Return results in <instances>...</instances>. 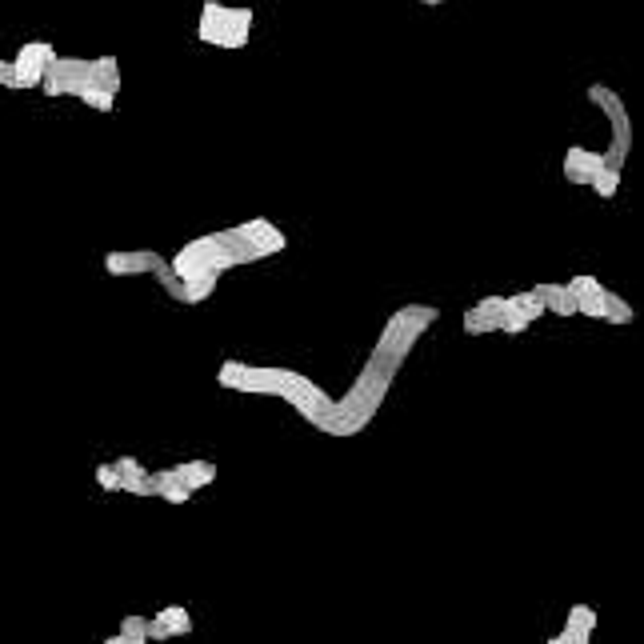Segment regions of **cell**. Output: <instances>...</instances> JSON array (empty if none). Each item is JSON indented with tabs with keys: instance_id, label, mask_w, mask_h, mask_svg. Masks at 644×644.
Wrapping results in <instances>:
<instances>
[{
	"instance_id": "obj_1",
	"label": "cell",
	"mask_w": 644,
	"mask_h": 644,
	"mask_svg": "<svg viewBox=\"0 0 644 644\" xmlns=\"http://www.w3.org/2000/svg\"><path fill=\"white\" fill-rule=\"evenodd\" d=\"M284 248H288V236L268 216H252L244 224L204 232V236L180 244V252L168 260L180 280V304H204L228 268L268 260Z\"/></svg>"
},
{
	"instance_id": "obj_2",
	"label": "cell",
	"mask_w": 644,
	"mask_h": 644,
	"mask_svg": "<svg viewBox=\"0 0 644 644\" xmlns=\"http://www.w3.org/2000/svg\"><path fill=\"white\" fill-rule=\"evenodd\" d=\"M216 384L228 392H256V396H280L288 400L312 428L324 432L328 412H332V396L308 380L304 372L280 368V364H248V360H224L216 368Z\"/></svg>"
},
{
	"instance_id": "obj_3",
	"label": "cell",
	"mask_w": 644,
	"mask_h": 644,
	"mask_svg": "<svg viewBox=\"0 0 644 644\" xmlns=\"http://www.w3.org/2000/svg\"><path fill=\"white\" fill-rule=\"evenodd\" d=\"M392 380H396V372H388V368H380V364L364 360V368L356 372L352 388H348L344 396H332V412H328L324 432H328V436H340V440H344V436L364 432V428L372 424L376 408L384 404V396H388Z\"/></svg>"
},
{
	"instance_id": "obj_4",
	"label": "cell",
	"mask_w": 644,
	"mask_h": 644,
	"mask_svg": "<svg viewBox=\"0 0 644 644\" xmlns=\"http://www.w3.org/2000/svg\"><path fill=\"white\" fill-rule=\"evenodd\" d=\"M88 88H104V92H120V60L116 56H52V64L44 68L40 92L44 96H84Z\"/></svg>"
},
{
	"instance_id": "obj_5",
	"label": "cell",
	"mask_w": 644,
	"mask_h": 644,
	"mask_svg": "<svg viewBox=\"0 0 644 644\" xmlns=\"http://www.w3.org/2000/svg\"><path fill=\"white\" fill-rule=\"evenodd\" d=\"M436 320H440V308H436V304H404V308H396V312L384 320V328H380V336H376L368 360L380 364V368H388V372H400V364L408 360V352L416 348V340H420Z\"/></svg>"
},
{
	"instance_id": "obj_6",
	"label": "cell",
	"mask_w": 644,
	"mask_h": 644,
	"mask_svg": "<svg viewBox=\"0 0 644 644\" xmlns=\"http://www.w3.org/2000/svg\"><path fill=\"white\" fill-rule=\"evenodd\" d=\"M256 12L240 8V4H220V0H204L200 4V20H196V36L212 48H244L248 32H252Z\"/></svg>"
},
{
	"instance_id": "obj_7",
	"label": "cell",
	"mask_w": 644,
	"mask_h": 644,
	"mask_svg": "<svg viewBox=\"0 0 644 644\" xmlns=\"http://www.w3.org/2000/svg\"><path fill=\"white\" fill-rule=\"evenodd\" d=\"M588 100L604 112V120L612 128V140L604 148V164H612V168L624 172V156L632 152V116L624 108V96L616 88H608V84H588Z\"/></svg>"
},
{
	"instance_id": "obj_8",
	"label": "cell",
	"mask_w": 644,
	"mask_h": 644,
	"mask_svg": "<svg viewBox=\"0 0 644 644\" xmlns=\"http://www.w3.org/2000/svg\"><path fill=\"white\" fill-rule=\"evenodd\" d=\"M52 56H56V48L48 44V40H28V44H20V52L12 56V80H8V88H40V80H44V68L52 64Z\"/></svg>"
},
{
	"instance_id": "obj_9",
	"label": "cell",
	"mask_w": 644,
	"mask_h": 644,
	"mask_svg": "<svg viewBox=\"0 0 644 644\" xmlns=\"http://www.w3.org/2000/svg\"><path fill=\"white\" fill-rule=\"evenodd\" d=\"M160 260L164 256L156 248H112V252H104V272L108 276H144Z\"/></svg>"
},
{
	"instance_id": "obj_10",
	"label": "cell",
	"mask_w": 644,
	"mask_h": 644,
	"mask_svg": "<svg viewBox=\"0 0 644 644\" xmlns=\"http://www.w3.org/2000/svg\"><path fill=\"white\" fill-rule=\"evenodd\" d=\"M600 616L592 604H572L568 616H564V628L556 636H548L544 644H592V632H596Z\"/></svg>"
},
{
	"instance_id": "obj_11",
	"label": "cell",
	"mask_w": 644,
	"mask_h": 644,
	"mask_svg": "<svg viewBox=\"0 0 644 644\" xmlns=\"http://www.w3.org/2000/svg\"><path fill=\"white\" fill-rule=\"evenodd\" d=\"M600 168H604V152H592V148H580V144L564 148V180H568V184L588 188L592 176H596Z\"/></svg>"
},
{
	"instance_id": "obj_12",
	"label": "cell",
	"mask_w": 644,
	"mask_h": 644,
	"mask_svg": "<svg viewBox=\"0 0 644 644\" xmlns=\"http://www.w3.org/2000/svg\"><path fill=\"white\" fill-rule=\"evenodd\" d=\"M500 316H504V296H484V300H476V304H472V308L464 312L460 328H464L468 336L500 332Z\"/></svg>"
},
{
	"instance_id": "obj_13",
	"label": "cell",
	"mask_w": 644,
	"mask_h": 644,
	"mask_svg": "<svg viewBox=\"0 0 644 644\" xmlns=\"http://www.w3.org/2000/svg\"><path fill=\"white\" fill-rule=\"evenodd\" d=\"M568 292H572V300H576V316L600 320V308H604L608 288H604L596 276H572V280H568Z\"/></svg>"
},
{
	"instance_id": "obj_14",
	"label": "cell",
	"mask_w": 644,
	"mask_h": 644,
	"mask_svg": "<svg viewBox=\"0 0 644 644\" xmlns=\"http://www.w3.org/2000/svg\"><path fill=\"white\" fill-rule=\"evenodd\" d=\"M192 632V616L184 604H168L148 620V640H172V636H188Z\"/></svg>"
},
{
	"instance_id": "obj_15",
	"label": "cell",
	"mask_w": 644,
	"mask_h": 644,
	"mask_svg": "<svg viewBox=\"0 0 644 644\" xmlns=\"http://www.w3.org/2000/svg\"><path fill=\"white\" fill-rule=\"evenodd\" d=\"M116 472H120V492H132V496H152V484H148V468L136 460V456H120L112 460Z\"/></svg>"
},
{
	"instance_id": "obj_16",
	"label": "cell",
	"mask_w": 644,
	"mask_h": 644,
	"mask_svg": "<svg viewBox=\"0 0 644 644\" xmlns=\"http://www.w3.org/2000/svg\"><path fill=\"white\" fill-rule=\"evenodd\" d=\"M148 484H152V496H160V500H168V504H184V500H192V492H188V484L176 476V468L148 472Z\"/></svg>"
},
{
	"instance_id": "obj_17",
	"label": "cell",
	"mask_w": 644,
	"mask_h": 644,
	"mask_svg": "<svg viewBox=\"0 0 644 644\" xmlns=\"http://www.w3.org/2000/svg\"><path fill=\"white\" fill-rule=\"evenodd\" d=\"M540 300H544V312H556V316H576V300L568 292V284H556V280H544L536 284Z\"/></svg>"
},
{
	"instance_id": "obj_18",
	"label": "cell",
	"mask_w": 644,
	"mask_h": 644,
	"mask_svg": "<svg viewBox=\"0 0 644 644\" xmlns=\"http://www.w3.org/2000/svg\"><path fill=\"white\" fill-rule=\"evenodd\" d=\"M172 468L188 484V492H200V488H208L216 480V464L212 460H184V464H172Z\"/></svg>"
},
{
	"instance_id": "obj_19",
	"label": "cell",
	"mask_w": 644,
	"mask_h": 644,
	"mask_svg": "<svg viewBox=\"0 0 644 644\" xmlns=\"http://www.w3.org/2000/svg\"><path fill=\"white\" fill-rule=\"evenodd\" d=\"M600 320H604V324H632V320H636V312H632V304H628L624 296H616V292L608 288L604 308H600Z\"/></svg>"
},
{
	"instance_id": "obj_20",
	"label": "cell",
	"mask_w": 644,
	"mask_h": 644,
	"mask_svg": "<svg viewBox=\"0 0 644 644\" xmlns=\"http://www.w3.org/2000/svg\"><path fill=\"white\" fill-rule=\"evenodd\" d=\"M532 328V316L512 300V296H504V316H500V332H512V336H520V332H528Z\"/></svg>"
},
{
	"instance_id": "obj_21",
	"label": "cell",
	"mask_w": 644,
	"mask_h": 644,
	"mask_svg": "<svg viewBox=\"0 0 644 644\" xmlns=\"http://www.w3.org/2000/svg\"><path fill=\"white\" fill-rule=\"evenodd\" d=\"M600 200H612L616 192H620V168H612V164H604L596 176H592V184H588Z\"/></svg>"
},
{
	"instance_id": "obj_22",
	"label": "cell",
	"mask_w": 644,
	"mask_h": 644,
	"mask_svg": "<svg viewBox=\"0 0 644 644\" xmlns=\"http://www.w3.org/2000/svg\"><path fill=\"white\" fill-rule=\"evenodd\" d=\"M512 300L532 316V320H540L544 316V300H540V292L536 288H524V292H512Z\"/></svg>"
},
{
	"instance_id": "obj_23",
	"label": "cell",
	"mask_w": 644,
	"mask_h": 644,
	"mask_svg": "<svg viewBox=\"0 0 644 644\" xmlns=\"http://www.w3.org/2000/svg\"><path fill=\"white\" fill-rule=\"evenodd\" d=\"M120 636H128V640H148V620H144V616H124V620H120Z\"/></svg>"
},
{
	"instance_id": "obj_24",
	"label": "cell",
	"mask_w": 644,
	"mask_h": 644,
	"mask_svg": "<svg viewBox=\"0 0 644 644\" xmlns=\"http://www.w3.org/2000/svg\"><path fill=\"white\" fill-rule=\"evenodd\" d=\"M96 484H100L104 492H120V472H116V464H96Z\"/></svg>"
},
{
	"instance_id": "obj_25",
	"label": "cell",
	"mask_w": 644,
	"mask_h": 644,
	"mask_svg": "<svg viewBox=\"0 0 644 644\" xmlns=\"http://www.w3.org/2000/svg\"><path fill=\"white\" fill-rule=\"evenodd\" d=\"M12 80V60H0V88H8Z\"/></svg>"
},
{
	"instance_id": "obj_26",
	"label": "cell",
	"mask_w": 644,
	"mask_h": 644,
	"mask_svg": "<svg viewBox=\"0 0 644 644\" xmlns=\"http://www.w3.org/2000/svg\"><path fill=\"white\" fill-rule=\"evenodd\" d=\"M104 644H124V636H120V632H116V636H108V640H104Z\"/></svg>"
},
{
	"instance_id": "obj_27",
	"label": "cell",
	"mask_w": 644,
	"mask_h": 644,
	"mask_svg": "<svg viewBox=\"0 0 644 644\" xmlns=\"http://www.w3.org/2000/svg\"><path fill=\"white\" fill-rule=\"evenodd\" d=\"M420 4H428V8H436V4H444V0H420Z\"/></svg>"
},
{
	"instance_id": "obj_28",
	"label": "cell",
	"mask_w": 644,
	"mask_h": 644,
	"mask_svg": "<svg viewBox=\"0 0 644 644\" xmlns=\"http://www.w3.org/2000/svg\"><path fill=\"white\" fill-rule=\"evenodd\" d=\"M124 644H148V640H128V636H124Z\"/></svg>"
}]
</instances>
